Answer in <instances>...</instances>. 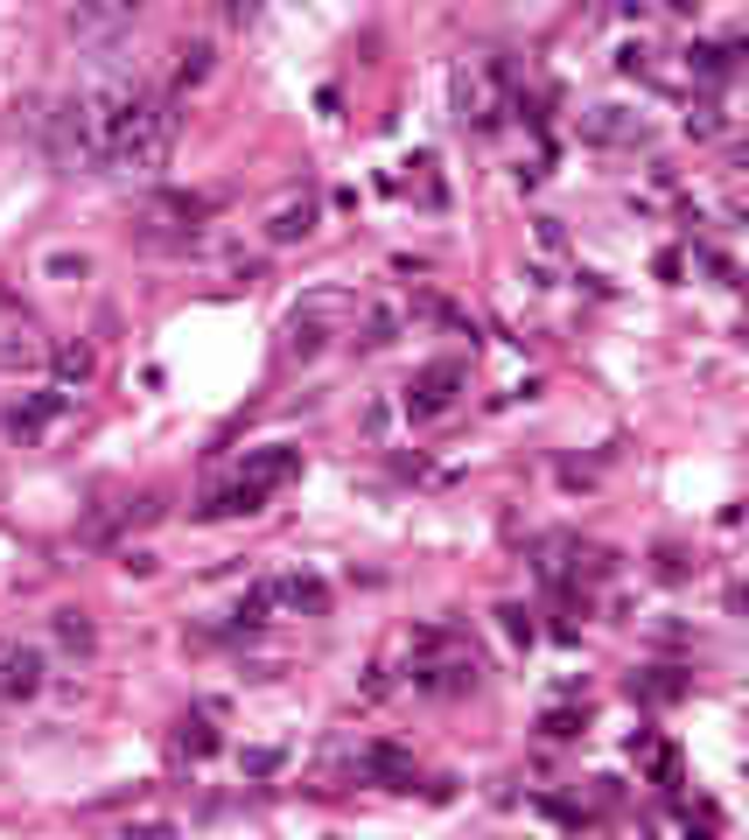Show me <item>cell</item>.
Here are the masks:
<instances>
[{
    "label": "cell",
    "mask_w": 749,
    "mask_h": 840,
    "mask_svg": "<svg viewBox=\"0 0 749 840\" xmlns=\"http://www.w3.org/2000/svg\"><path fill=\"white\" fill-rule=\"evenodd\" d=\"M175 147V99L141 71H92L63 105V162L99 175H154Z\"/></svg>",
    "instance_id": "1"
},
{
    "label": "cell",
    "mask_w": 749,
    "mask_h": 840,
    "mask_svg": "<svg viewBox=\"0 0 749 840\" xmlns=\"http://www.w3.org/2000/svg\"><path fill=\"white\" fill-rule=\"evenodd\" d=\"M476 652L462 645V637L449 624H421L407 637V687L413 694H428V700H462V694H476Z\"/></svg>",
    "instance_id": "2"
},
{
    "label": "cell",
    "mask_w": 749,
    "mask_h": 840,
    "mask_svg": "<svg viewBox=\"0 0 749 840\" xmlns=\"http://www.w3.org/2000/svg\"><path fill=\"white\" fill-rule=\"evenodd\" d=\"M295 477H301V449H295V441H267V449H259L225 491H211L204 504H196V519H204V525L211 519H253V512H267V498L288 491Z\"/></svg>",
    "instance_id": "3"
},
{
    "label": "cell",
    "mask_w": 749,
    "mask_h": 840,
    "mask_svg": "<svg viewBox=\"0 0 749 840\" xmlns=\"http://www.w3.org/2000/svg\"><path fill=\"white\" fill-rule=\"evenodd\" d=\"M462 392H470V365H462V358H434V365H421V371L400 386V413L413 420V428H428V420L455 413Z\"/></svg>",
    "instance_id": "4"
},
{
    "label": "cell",
    "mask_w": 749,
    "mask_h": 840,
    "mask_svg": "<svg viewBox=\"0 0 749 840\" xmlns=\"http://www.w3.org/2000/svg\"><path fill=\"white\" fill-rule=\"evenodd\" d=\"M350 770H358V785H379V791H413V785H421L413 749H407V742H386V736H371Z\"/></svg>",
    "instance_id": "5"
},
{
    "label": "cell",
    "mask_w": 749,
    "mask_h": 840,
    "mask_svg": "<svg viewBox=\"0 0 749 840\" xmlns=\"http://www.w3.org/2000/svg\"><path fill=\"white\" fill-rule=\"evenodd\" d=\"M267 603H274V616H329V582L308 567H280V574H267Z\"/></svg>",
    "instance_id": "6"
},
{
    "label": "cell",
    "mask_w": 749,
    "mask_h": 840,
    "mask_svg": "<svg viewBox=\"0 0 749 840\" xmlns=\"http://www.w3.org/2000/svg\"><path fill=\"white\" fill-rule=\"evenodd\" d=\"M350 308H358L350 295H316V301H301V308H295V322H288V344H280V350H288V358H316L322 337H329V322L350 316Z\"/></svg>",
    "instance_id": "7"
},
{
    "label": "cell",
    "mask_w": 749,
    "mask_h": 840,
    "mask_svg": "<svg viewBox=\"0 0 749 840\" xmlns=\"http://www.w3.org/2000/svg\"><path fill=\"white\" fill-rule=\"evenodd\" d=\"M147 0H78L71 8V42H105L120 29H134Z\"/></svg>",
    "instance_id": "8"
},
{
    "label": "cell",
    "mask_w": 749,
    "mask_h": 840,
    "mask_svg": "<svg viewBox=\"0 0 749 840\" xmlns=\"http://www.w3.org/2000/svg\"><path fill=\"white\" fill-rule=\"evenodd\" d=\"M71 413V386H42V392H21V400L8 407V434H21V441H35L50 420H63Z\"/></svg>",
    "instance_id": "9"
},
{
    "label": "cell",
    "mask_w": 749,
    "mask_h": 840,
    "mask_svg": "<svg viewBox=\"0 0 749 840\" xmlns=\"http://www.w3.org/2000/svg\"><path fill=\"white\" fill-rule=\"evenodd\" d=\"M42 673H50V658H42L35 645H0V700L42 694Z\"/></svg>",
    "instance_id": "10"
},
{
    "label": "cell",
    "mask_w": 749,
    "mask_h": 840,
    "mask_svg": "<svg viewBox=\"0 0 749 840\" xmlns=\"http://www.w3.org/2000/svg\"><path fill=\"white\" fill-rule=\"evenodd\" d=\"M316 217H322L316 189H301V196H288V204H274V217H267V246H301V238L316 232Z\"/></svg>",
    "instance_id": "11"
},
{
    "label": "cell",
    "mask_w": 749,
    "mask_h": 840,
    "mask_svg": "<svg viewBox=\"0 0 749 840\" xmlns=\"http://www.w3.org/2000/svg\"><path fill=\"white\" fill-rule=\"evenodd\" d=\"M211 57H217V42H211V35H183V42H175V78H168V99L196 92V84L211 78Z\"/></svg>",
    "instance_id": "12"
},
{
    "label": "cell",
    "mask_w": 749,
    "mask_h": 840,
    "mask_svg": "<svg viewBox=\"0 0 749 840\" xmlns=\"http://www.w3.org/2000/svg\"><path fill=\"white\" fill-rule=\"evenodd\" d=\"M350 316H358V344H365V350H386V344L407 329L413 308H407V301H371V308H350Z\"/></svg>",
    "instance_id": "13"
},
{
    "label": "cell",
    "mask_w": 749,
    "mask_h": 840,
    "mask_svg": "<svg viewBox=\"0 0 749 840\" xmlns=\"http://www.w3.org/2000/svg\"><path fill=\"white\" fill-rule=\"evenodd\" d=\"M736 57H742V42H694V50H687V71L708 78V84H721V78L736 71Z\"/></svg>",
    "instance_id": "14"
},
{
    "label": "cell",
    "mask_w": 749,
    "mask_h": 840,
    "mask_svg": "<svg viewBox=\"0 0 749 840\" xmlns=\"http://www.w3.org/2000/svg\"><path fill=\"white\" fill-rule=\"evenodd\" d=\"M50 365H57V386H71V392H84V386H92V371H99L92 344H57Z\"/></svg>",
    "instance_id": "15"
},
{
    "label": "cell",
    "mask_w": 749,
    "mask_h": 840,
    "mask_svg": "<svg viewBox=\"0 0 749 840\" xmlns=\"http://www.w3.org/2000/svg\"><path fill=\"white\" fill-rule=\"evenodd\" d=\"M687 694V673L679 666H645V673H630V700H679Z\"/></svg>",
    "instance_id": "16"
},
{
    "label": "cell",
    "mask_w": 749,
    "mask_h": 840,
    "mask_svg": "<svg viewBox=\"0 0 749 840\" xmlns=\"http://www.w3.org/2000/svg\"><path fill=\"white\" fill-rule=\"evenodd\" d=\"M582 134H588V141H637V134H645V120L616 113V105H596V113L582 120Z\"/></svg>",
    "instance_id": "17"
},
{
    "label": "cell",
    "mask_w": 749,
    "mask_h": 840,
    "mask_svg": "<svg viewBox=\"0 0 749 840\" xmlns=\"http://www.w3.org/2000/svg\"><path fill=\"white\" fill-rule=\"evenodd\" d=\"M175 749H183L189 764H204L211 749H217V728L204 721V715H189V721H175Z\"/></svg>",
    "instance_id": "18"
},
{
    "label": "cell",
    "mask_w": 749,
    "mask_h": 840,
    "mask_svg": "<svg viewBox=\"0 0 749 840\" xmlns=\"http://www.w3.org/2000/svg\"><path fill=\"white\" fill-rule=\"evenodd\" d=\"M57 645H63V652H92V645H99L92 616H84V609H57Z\"/></svg>",
    "instance_id": "19"
},
{
    "label": "cell",
    "mask_w": 749,
    "mask_h": 840,
    "mask_svg": "<svg viewBox=\"0 0 749 840\" xmlns=\"http://www.w3.org/2000/svg\"><path fill=\"white\" fill-rule=\"evenodd\" d=\"M582 728H588V707H554V715L540 721V736H546V742H575Z\"/></svg>",
    "instance_id": "20"
},
{
    "label": "cell",
    "mask_w": 749,
    "mask_h": 840,
    "mask_svg": "<svg viewBox=\"0 0 749 840\" xmlns=\"http://www.w3.org/2000/svg\"><path fill=\"white\" fill-rule=\"evenodd\" d=\"M407 189H421V204H442V183H434V154H421V162H407Z\"/></svg>",
    "instance_id": "21"
},
{
    "label": "cell",
    "mask_w": 749,
    "mask_h": 840,
    "mask_svg": "<svg viewBox=\"0 0 749 840\" xmlns=\"http://www.w3.org/2000/svg\"><path fill=\"white\" fill-rule=\"evenodd\" d=\"M280 764H288L280 749H246V757H238V770H246V778H274Z\"/></svg>",
    "instance_id": "22"
},
{
    "label": "cell",
    "mask_w": 749,
    "mask_h": 840,
    "mask_svg": "<svg viewBox=\"0 0 749 840\" xmlns=\"http://www.w3.org/2000/svg\"><path fill=\"white\" fill-rule=\"evenodd\" d=\"M50 274L57 280H84V253H50Z\"/></svg>",
    "instance_id": "23"
},
{
    "label": "cell",
    "mask_w": 749,
    "mask_h": 840,
    "mask_svg": "<svg viewBox=\"0 0 749 840\" xmlns=\"http://www.w3.org/2000/svg\"><path fill=\"white\" fill-rule=\"evenodd\" d=\"M497 616H504V631H512L519 645H533V637H540V631H533V616H525V609H497Z\"/></svg>",
    "instance_id": "24"
},
{
    "label": "cell",
    "mask_w": 749,
    "mask_h": 840,
    "mask_svg": "<svg viewBox=\"0 0 749 840\" xmlns=\"http://www.w3.org/2000/svg\"><path fill=\"white\" fill-rule=\"evenodd\" d=\"M687 134H700V141H708V134H721V120H715V105H694V113H687Z\"/></svg>",
    "instance_id": "25"
},
{
    "label": "cell",
    "mask_w": 749,
    "mask_h": 840,
    "mask_svg": "<svg viewBox=\"0 0 749 840\" xmlns=\"http://www.w3.org/2000/svg\"><path fill=\"white\" fill-rule=\"evenodd\" d=\"M225 14H232V21H238V29H246V21H253V14H259V0H225Z\"/></svg>",
    "instance_id": "26"
},
{
    "label": "cell",
    "mask_w": 749,
    "mask_h": 840,
    "mask_svg": "<svg viewBox=\"0 0 749 840\" xmlns=\"http://www.w3.org/2000/svg\"><path fill=\"white\" fill-rule=\"evenodd\" d=\"M658 8H673V14H694V8H700V0H658Z\"/></svg>",
    "instance_id": "27"
}]
</instances>
